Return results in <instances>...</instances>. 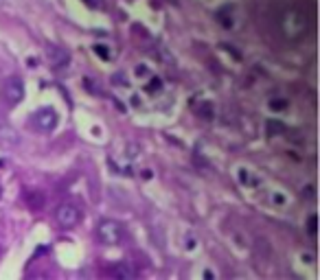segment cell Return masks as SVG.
I'll list each match as a JSON object with an SVG mask.
<instances>
[{
  "label": "cell",
  "mask_w": 320,
  "mask_h": 280,
  "mask_svg": "<svg viewBox=\"0 0 320 280\" xmlns=\"http://www.w3.org/2000/svg\"><path fill=\"white\" fill-rule=\"evenodd\" d=\"M55 219H57V224H60L62 228L70 230V228L79 226V221H81V210H79V206H77V204L66 202V204H62L60 208H57Z\"/></svg>",
  "instance_id": "6da1fadb"
},
{
  "label": "cell",
  "mask_w": 320,
  "mask_h": 280,
  "mask_svg": "<svg viewBox=\"0 0 320 280\" xmlns=\"http://www.w3.org/2000/svg\"><path fill=\"white\" fill-rule=\"evenodd\" d=\"M97 236L103 245H117L123 238V230L117 221H101L99 228H97Z\"/></svg>",
  "instance_id": "7a4b0ae2"
},
{
  "label": "cell",
  "mask_w": 320,
  "mask_h": 280,
  "mask_svg": "<svg viewBox=\"0 0 320 280\" xmlns=\"http://www.w3.org/2000/svg\"><path fill=\"white\" fill-rule=\"evenodd\" d=\"M3 96H5V101L9 103V105L20 103L22 98H24V81L20 77L5 79V84H3Z\"/></svg>",
  "instance_id": "3957f363"
},
{
  "label": "cell",
  "mask_w": 320,
  "mask_h": 280,
  "mask_svg": "<svg viewBox=\"0 0 320 280\" xmlns=\"http://www.w3.org/2000/svg\"><path fill=\"white\" fill-rule=\"evenodd\" d=\"M33 123L40 131H53L57 127V114L51 108H42L33 114Z\"/></svg>",
  "instance_id": "277c9868"
},
{
  "label": "cell",
  "mask_w": 320,
  "mask_h": 280,
  "mask_svg": "<svg viewBox=\"0 0 320 280\" xmlns=\"http://www.w3.org/2000/svg\"><path fill=\"white\" fill-rule=\"evenodd\" d=\"M24 202H27V206L31 210H40L44 206V195L37 193V191H27L24 193Z\"/></svg>",
  "instance_id": "5b68a950"
},
{
  "label": "cell",
  "mask_w": 320,
  "mask_h": 280,
  "mask_svg": "<svg viewBox=\"0 0 320 280\" xmlns=\"http://www.w3.org/2000/svg\"><path fill=\"white\" fill-rule=\"evenodd\" d=\"M110 276H114V278H132L134 276V271H132V267L127 265V263H117L114 267H110Z\"/></svg>",
  "instance_id": "8992f818"
},
{
  "label": "cell",
  "mask_w": 320,
  "mask_h": 280,
  "mask_svg": "<svg viewBox=\"0 0 320 280\" xmlns=\"http://www.w3.org/2000/svg\"><path fill=\"white\" fill-rule=\"evenodd\" d=\"M48 57H51V64L55 68H64V66L68 64V53H64L62 48H53V51L48 53Z\"/></svg>",
  "instance_id": "52a82bcc"
},
{
  "label": "cell",
  "mask_w": 320,
  "mask_h": 280,
  "mask_svg": "<svg viewBox=\"0 0 320 280\" xmlns=\"http://www.w3.org/2000/svg\"><path fill=\"white\" fill-rule=\"evenodd\" d=\"M285 127L281 125L278 121H268V127H266V131H268V136H274V134H281Z\"/></svg>",
  "instance_id": "ba28073f"
},
{
  "label": "cell",
  "mask_w": 320,
  "mask_h": 280,
  "mask_svg": "<svg viewBox=\"0 0 320 280\" xmlns=\"http://www.w3.org/2000/svg\"><path fill=\"white\" fill-rule=\"evenodd\" d=\"M198 114L204 118H211L213 116V112H211V105L209 103H202V108H198Z\"/></svg>",
  "instance_id": "9c48e42d"
},
{
  "label": "cell",
  "mask_w": 320,
  "mask_h": 280,
  "mask_svg": "<svg viewBox=\"0 0 320 280\" xmlns=\"http://www.w3.org/2000/svg\"><path fill=\"white\" fill-rule=\"evenodd\" d=\"M287 103L285 101H272V110H285Z\"/></svg>",
  "instance_id": "30bf717a"
},
{
  "label": "cell",
  "mask_w": 320,
  "mask_h": 280,
  "mask_svg": "<svg viewBox=\"0 0 320 280\" xmlns=\"http://www.w3.org/2000/svg\"><path fill=\"white\" fill-rule=\"evenodd\" d=\"M309 232H311V234L316 232V215H311V217H309Z\"/></svg>",
  "instance_id": "8fae6325"
},
{
  "label": "cell",
  "mask_w": 320,
  "mask_h": 280,
  "mask_svg": "<svg viewBox=\"0 0 320 280\" xmlns=\"http://www.w3.org/2000/svg\"><path fill=\"white\" fill-rule=\"evenodd\" d=\"M97 53H99V55L103 57V59H108V57H110V55H108V51H105L103 46H97Z\"/></svg>",
  "instance_id": "7c38bea8"
}]
</instances>
